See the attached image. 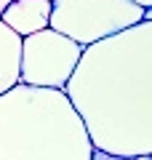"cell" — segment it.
<instances>
[{"label":"cell","instance_id":"cell-1","mask_svg":"<svg viewBox=\"0 0 152 160\" xmlns=\"http://www.w3.org/2000/svg\"><path fill=\"white\" fill-rule=\"evenodd\" d=\"M64 96L96 152L152 158V19L85 46Z\"/></svg>","mask_w":152,"mask_h":160},{"label":"cell","instance_id":"cell-2","mask_svg":"<svg viewBox=\"0 0 152 160\" xmlns=\"http://www.w3.org/2000/svg\"><path fill=\"white\" fill-rule=\"evenodd\" d=\"M91 152L64 91L19 83L0 96V160H88Z\"/></svg>","mask_w":152,"mask_h":160},{"label":"cell","instance_id":"cell-3","mask_svg":"<svg viewBox=\"0 0 152 160\" xmlns=\"http://www.w3.org/2000/svg\"><path fill=\"white\" fill-rule=\"evenodd\" d=\"M144 19H152V11L131 0H53L48 29L85 48L136 27Z\"/></svg>","mask_w":152,"mask_h":160},{"label":"cell","instance_id":"cell-4","mask_svg":"<svg viewBox=\"0 0 152 160\" xmlns=\"http://www.w3.org/2000/svg\"><path fill=\"white\" fill-rule=\"evenodd\" d=\"M83 48L69 38L43 29L22 40V59H19V83L32 88L64 91L80 62Z\"/></svg>","mask_w":152,"mask_h":160},{"label":"cell","instance_id":"cell-5","mask_svg":"<svg viewBox=\"0 0 152 160\" xmlns=\"http://www.w3.org/2000/svg\"><path fill=\"white\" fill-rule=\"evenodd\" d=\"M48 19H51V0H13L0 13V22L22 40L48 29Z\"/></svg>","mask_w":152,"mask_h":160},{"label":"cell","instance_id":"cell-6","mask_svg":"<svg viewBox=\"0 0 152 160\" xmlns=\"http://www.w3.org/2000/svg\"><path fill=\"white\" fill-rule=\"evenodd\" d=\"M19 59H22V38L0 22V96L19 86Z\"/></svg>","mask_w":152,"mask_h":160},{"label":"cell","instance_id":"cell-7","mask_svg":"<svg viewBox=\"0 0 152 160\" xmlns=\"http://www.w3.org/2000/svg\"><path fill=\"white\" fill-rule=\"evenodd\" d=\"M88 160H134V158H115V155H107V152H91ZM136 160H147V158H136Z\"/></svg>","mask_w":152,"mask_h":160},{"label":"cell","instance_id":"cell-8","mask_svg":"<svg viewBox=\"0 0 152 160\" xmlns=\"http://www.w3.org/2000/svg\"><path fill=\"white\" fill-rule=\"evenodd\" d=\"M131 3H136V6H141L144 11H152V0H131Z\"/></svg>","mask_w":152,"mask_h":160},{"label":"cell","instance_id":"cell-9","mask_svg":"<svg viewBox=\"0 0 152 160\" xmlns=\"http://www.w3.org/2000/svg\"><path fill=\"white\" fill-rule=\"evenodd\" d=\"M11 3H13V0H0V13L6 11V8H8V6H11Z\"/></svg>","mask_w":152,"mask_h":160},{"label":"cell","instance_id":"cell-10","mask_svg":"<svg viewBox=\"0 0 152 160\" xmlns=\"http://www.w3.org/2000/svg\"><path fill=\"white\" fill-rule=\"evenodd\" d=\"M147 160H152V158H147Z\"/></svg>","mask_w":152,"mask_h":160},{"label":"cell","instance_id":"cell-11","mask_svg":"<svg viewBox=\"0 0 152 160\" xmlns=\"http://www.w3.org/2000/svg\"><path fill=\"white\" fill-rule=\"evenodd\" d=\"M51 3H53V0H51Z\"/></svg>","mask_w":152,"mask_h":160}]
</instances>
